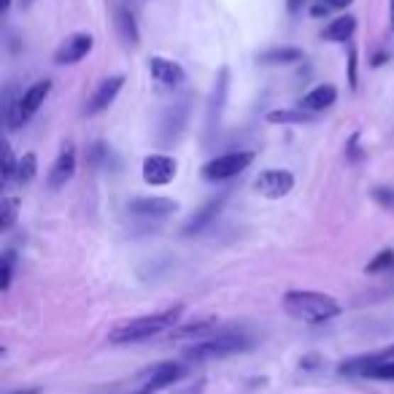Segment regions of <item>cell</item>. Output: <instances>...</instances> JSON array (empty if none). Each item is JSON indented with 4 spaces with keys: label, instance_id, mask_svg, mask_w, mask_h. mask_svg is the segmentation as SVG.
I'll use <instances>...</instances> for the list:
<instances>
[{
    "label": "cell",
    "instance_id": "obj_29",
    "mask_svg": "<svg viewBox=\"0 0 394 394\" xmlns=\"http://www.w3.org/2000/svg\"><path fill=\"white\" fill-rule=\"evenodd\" d=\"M16 168H19V160L14 157V151L9 143H3V181H11L16 178Z\"/></svg>",
    "mask_w": 394,
    "mask_h": 394
},
{
    "label": "cell",
    "instance_id": "obj_5",
    "mask_svg": "<svg viewBox=\"0 0 394 394\" xmlns=\"http://www.w3.org/2000/svg\"><path fill=\"white\" fill-rule=\"evenodd\" d=\"M254 160H257V151H227V154L214 157L211 163H205L200 173L205 181H227V178L241 176Z\"/></svg>",
    "mask_w": 394,
    "mask_h": 394
},
{
    "label": "cell",
    "instance_id": "obj_36",
    "mask_svg": "<svg viewBox=\"0 0 394 394\" xmlns=\"http://www.w3.org/2000/svg\"><path fill=\"white\" fill-rule=\"evenodd\" d=\"M302 3H305V0H286V11H289V14H297L300 9H302Z\"/></svg>",
    "mask_w": 394,
    "mask_h": 394
},
{
    "label": "cell",
    "instance_id": "obj_12",
    "mask_svg": "<svg viewBox=\"0 0 394 394\" xmlns=\"http://www.w3.org/2000/svg\"><path fill=\"white\" fill-rule=\"evenodd\" d=\"M92 46H95V38L89 33H73L57 46L55 65H76L79 60H84L92 52Z\"/></svg>",
    "mask_w": 394,
    "mask_h": 394
},
{
    "label": "cell",
    "instance_id": "obj_38",
    "mask_svg": "<svg viewBox=\"0 0 394 394\" xmlns=\"http://www.w3.org/2000/svg\"><path fill=\"white\" fill-rule=\"evenodd\" d=\"M389 22H392V33H394V0H389Z\"/></svg>",
    "mask_w": 394,
    "mask_h": 394
},
{
    "label": "cell",
    "instance_id": "obj_26",
    "mask_svg": "<svg viewBox=\"0 0 394 394\" xmlns=\"http://www.w3.org/2000/svg\"><path fill=\"white\" fill-rule=\"evenodd\" d=\"M354 0H316L311 9H308V14L316 16V19H322V16L332 14V11H340V9H349Z\"/></svg>",
    "mask_w": 394,
    "mask_h": 394
},
{
    "label": "cell",
    "instance_id": "obj_7",
    "mask_svg": "<svg viewBox=\"0 0 394 394\" xmlns=\"http://www.w3.org/2000/svg\"><path fill=\"white\" fill-rule=\"evenodd\" d=\"M295 187V176L284 168H268L254 181V192L265 200H281Z\"/></svg>",
    "mask_w": 394,
    "mask_h": 394
},
{
    "label": "cell",
    "instance_id": "obj_28",
    "mask_svg": "<svg viewBox=\"0 0 394 394\" xmlns=\"http://www.w3.org/2000/svg\"><path fill=\"white\" fill-rule=\"evenodd\" d=\"M11 278H14V251H6L3 262H0V289L3 292L11 286Z\"/></svg>",
    "mask_w": 394,
    "mask_h": 394
},
{
    "label": "cell",
    "instance_id": "obj_33",
    "mask_svg": "<svg viewBox=\"0 0 394 394\" xmlns=\"http://www.w3.org/2000/svg\"><path fill=\"white\" fill-rule=\"evenodd\" d=\"M373 197H376L383 208L394 211V190H383V187H378V190H373Z\"/></svg>",
    "mask_w": 394,
    "mask_h": 394
},
{
    "label": "cell",
    "instance_id": "obj_2",
    "mask_svg": "<svg viewBox=\"0 0 394 394\" xmlns=\"http://www.w3.org/2000/svg\"><path fill=\"white\" fill-rule=\"evenodd\" d=\"M184 308L176 305V308H168V311L160 313H149V316H138V319H130L124 324L114 327L109 332V340L116 343V346H124V343H141V340H149L160 332H168V329H176L178 319H181Z\"/></svg>",
    "mask_w": 394,
    "mask_h": 394
},
{
    "label": "cell",
    "instance_id": "obj_11",
    "mask_svg": "<svg viewBox=\"0 0 394 394\" xmlns=\"http://www.w3.org/2000/svg\"><path fill=\"white\" fill-rule=\"evenodd\" d=\"M178 173V163L170 154H149L143 160V170L141 176L149 187H168Z\"/></svg>",
    "mask_w": 394,
    "mask_h": 394
},
{
    "label": "cell",
    "instance_id": "obj_23",
    "mask_svg": "<svg viewBox=\"0 0 394 394\" xmlns=\"http://www.w3.org/2000/svg\"><path fill=\"white\" fill-rule=\"evenodd\" d=\"M116 30H119V35H122L124 43H130V46H138L141 41V33H138V22L133 11H127V9H116Z\"/></svg>",
    "mask_w": 394,
    "mask_h": 394
},
{
    "label": "cell",
    "instance_id": "obj_19",
    "mask_svg": "<svg viewBox=\"0 0 394 394\" xmlns=\"http://www.w3.org/2000/svg\"><path fill=\"white\" fill-rule=\"evenodd\" d=\"M354 33H356V16L340 14L335 19H329V25L322 30V38L329 43H346L351 41Z\"/></svg>",
    "mask_w": 394,
    "mask_h": 394
},
{
    "label": "cell",
    "instance_id": "obj_8",
    "mask_svg": "<svg viewBox=\"0 0 394 394\" xmlns=\"http://www.w3.org/2000/svg\"><path fill=\"white\" fill-rule=\"evenodd\" d=\"M190 122V97L178 100L173 109H168V114L160 122V146H173L178 138L184 136Z\"/></svg>",
    "mask_w": 394,
    "mask_h": 394
},
{
    "label": "cell",
    "instance_id": "obj_10",
    "mask_svg": "<svg viewBox=\"0 0 394 394\" xmlns=\"http://www.w3.org/2000/svg\"><path fill=\"white\" fill-rule=\"evenodd\" d=\"M178 200H170V197H136L127 203V214L136 219H151V221H160V219H168L170 214H176Z\"/></svg>",
    "mask_w": 394,
    "mask_h": 394
},
{
    "label": "cell",
    "instance_id": "obj_24",
    "mask_svg": "<svg viewBox=\"0 0 394 394\" xmlns=\"http://www.w3.org/2000/svg\"><path fill=\"white\" fill-rule=\"evenodd\" d=\"M16 214H19V200L16 197H3L0 200V230H11L16 221Z\"/></svg>",
    "mask_w": 394,
    "mask_h": 394
},
{
    "label": "cell",
    "instance_id": "obj_37",
    "mask_svg": "<svg viewBox=\"0 0 394 394\" xmlns=\"http://www.w3.org/2000/svg\"><path fill=\"white\" fill-rule=\"evenodd\" d=\"M41 389H35V386H30V389H22V392H9V394H38Z\"/></svg>",
    "mask_w": 394,
    "mask_h": 394
},
{
    "label": "cell",
    "instance_id": "obj_39",
    "mask_svg": "<svg viewBox=\"0 0 394 394\" xmlns=\"http://www.w3.org/2000/svg\"><path fill=\"white\" fill-rule=\"evenodd\" d=\"M9 6H11V0H0V11H3V14L9 11Z\"/></svg>",
    "mask_w": 394,
    "mask_h": 394
},
{
    "label": "cell",
    "instance_id": "obj_16",
    "mask_svg": "<svg viewBox=\"0 0 394 394\" xmlns=\"http://www.w3.org/2000/svg\"><path fill=\"white\" fill-rule=\"evenodd\" d=\"M149 70L151 79L157 84H163V87H181L184 79H187L184 68L178 62H173V60H168V57H151Z\"/></svg>",
    "mask_w": 394,
    "mask_h": 394
},
{
    "label": "cell",
    "instance_id": "obj_13",
    "mask_svg": "<svg viewBox=\"0 0 394 394\" xmlns=\"http://www.w3.org/2000/svg\"><path fill=\"white\" fill-rule=\"evenodd\" d=\"M122 87H124V76H122V73L103 79V82L97 84L95 92H92V97H89V103H87L84 114H87V116H95V114H100V111H106L111 103L116 100V95L122 92Z\"/></svg>",
    "mask_w": 394,
    "mask_h": 394
},
{
    "label": "cell",
    "instance_id": "obj_9",
    "mask_svg": "<svg viewBox=\"0 0 394 394\" xmlns=\"http://www.w3.org/2000/svg\"><path fill=\"white\" fill-rule=\"evenodd\" d=\"M184 376V365L181 362H160V365H154L143 376V383H141V389H136V392L130 394H157L163 392V389H168V386H173L178 378Z\"/></svg>",
    "mask_w": 394,
    "mask_h": 394
},
{
    "label": "cell",
    "instance_id": "obj_4",
    "mask_svg": "<svg viewBox=\"0 0 394 394\" xmlns=\"http://www.w3.org/2000/svg\"><path fill=\"white\" fill-rule=\"evenodd\" d=\"M49 92H52V82H49V79H41V82L30 84L28 89L16 97L14 103L6 97V109H3V116H6L9 130H19L22 124H28L30 119L35 116V111L43 106V100L49 97Z\"/></svg>",
    "mask_w": 394,
    "mask_h": 394
},
{
    "label": "cell",
    "instance_id": "obj_40",
    "mask_svg": "<svg viewBox=\"0 0 394 394\" xmlns=\"http://www.w3.org/2000/svg\"><path fill=\"white\" fill-rule=\"evenodd\" d=\"M30 3H33V0H22V6H30Z\"/></svg>",
    "mask_w": 394,
    "mask_h": 394
},
{
    "label": "cell",
    "instance_id": "obj_25",
    "mask_svg": "<svg viewBox=\"0 0 394 394\" xmlns=\"http://www.w3.org/2000/svg\"><path fill=\"white\" fill-rule=\"evenodd\" d=\"M35 173H38V157H35L33 151H28V154L19 160V168H16V181H19V184H30V181L35 178Z\"/></svg>",
    "mask_w": 394,
    "mask_h": 394
},
{
    "label": "cell",
    "instance_id": "obj_32",
    "mask_svg": "<svg viewBox=\"0 0 394 394\" xmlns=\"http://www.w3.org/2000/svg\"><path fill=\"white\" fill-rule=\"evenodd\" d=\"M346 157L356 163V160H362V149H359V133H354L349 141H346Z\"/></svg>",
    "mask_w": 394,
    "mask_h": 394
},
{
    "label": "cell",
    "instance_id": "obj_15",
    "mask_svg": "<svg viewBox=\"0 0 394 394\" xmlns=\"http://www.w3.org/2000/svg\"><path fill=\"white\" fill-rule=\"evenodd\" d=\"M392 359H394V346H386V349H381V351L365 354V356H354L349 362H343V365H340V373H343V376H365L367 370L383 365V362H392Z\"/></svg>",
    "mask_w": 394,
    "mask_h": 394
},
{
    "label": "cell",
    "instance_id": "obj_1",
    "mask_svg": "<svg viewBox=\"0 0 394 394\" xmlns=\"http://www.w3.org/2000/svg\"><path fill=\"white\" fill-rule=\"evenodd\" d=\"M284 311L305 324H324L329 319L340 316V302L332 295L313 292V289H292L284 295Z\"/></svg>",
    "mask_w": 394,
    "mask_h": 394
},
{
    "label": "cell",
    "instance_id": "obj_18",
    "mask_svg": "<svg viewBox=\"0 0 394 394\" xmlns=\"http://www.w3.org/2000/svg\"><path fill=\"white\" fill-rule=\"evenodd\" d=\"M335 100H338V87L335 84H319V87H313L308 95H302L297 109L311 111V114H322V111L332 109Z\"/></svg>",
    "mask_w": 394,
    "mask_h": 394
},
{
    "label": "cell",
    "instance_id": "obj_34",
    "mask_svg": "<svg viewBox=\"0 0 394 394\" xmlns=\"http://www.w3.org/2000/svg\"><path fill=\"white\" fill-rule=\"evenodd\" d=\"M349 84H351V89H356V49H354V43H349Z\"/></svg>",
    "mask_w": 394,
    "mask_h": 394
},
{
    "label": "cell",
    "instance_id": "obj_6",
    "mask_svg": "<svg viewBox=\"0 0 394 394\" xmlns=\"http://www.w3.org/2000/svg\"><path fill=\"white\" fill-rule=\"evenodd\" d=\"M227 95H230V68L224 65V68H219L214 89H211V97H208V109H205V141H211V136L219 130Z\"/></svg>",
    "mask_w": 394,
    "mask_h": 394
},
{
    "label": "cell",
    "instance_id": "obj_21",
    "mask_svg": "<svg viewBox=\"0 0 394 394\" xmlns=\"http://www.w3.org/2000/svg\"><path fill=\"white\" fill-rule=\"evenodd\" d=\"M300 60H302V49H295V46H273L268 52L257 55V62L262 65H292Z\"/></svg>",
    "mask_w": 394,
    "mask_h": 394
},
{
    "label": "cell",
    "instance_id": "obj_20",
    "mask_svg": "<svg viewBox=\"0 0 394 394\" xmlns=\"http://www.w3.org/2000/svg\"><path fill=\"white\" fill-rule=\"evenodd\" d=\"M211 335H217V322L214 319H203V322H192V324H184V327H176L173 332H170V338L173 340H205L211 338Z\"/></svg>",
    "mask_w": 394,
    "mask_h": 394
},
{
    "label": "cell",
    "instance_id": "obj_35",
    "mask_svg": "<svg viewBox=\"0 0 394 394\" xmlns=\"http://www.w3.org/2000/svg\"><path fill=\"white\" fill-rule=\"evenodd\" d=\"M319 365H322V356H319V354H308V356L300 359V367H302V370H316Z\"/></svg>",
    "mask_w": 394,
    "mask_h": 394
},
{
    "label": "cell",
    "instance_id": "obj_22",
    "mask_svg": "<svg viewBox=\"0 0 394 394\" xmlns=\"http://www.w3.org/2000/svg\"><path fill=\"white\" fill-rule=\"evenodd\" d=\"M265 119H268V124H308L316 119V114L302 109H275L268 111Z\"/></svg>",
    "mask_w": 394,
    "mask_h": 394
},
{
    "label": "cell",
    "instance_id": "obj_17",
    "mask_svg": "<svg viewBox=\"0 0 394 394\" xmlns=\"http://www.w3.org/2000/svg\"><path fill=\"white\" fill-rule=\"evenodd\" d=\"M73 173H76V149L70 143H65L62 151H60V157H57V163L49 170V187L52 190H62L73 178Z\"/></svg>",
    "mask_w": 394,
    "mask_h": 394
},
{
    "label": "cell",
    "instance_id": "obj_3",
    "mask_svg": "<svg viewBox=\"0 0 394 394\" xmlns=\"http://www.w3.org/2000/svg\"><path fill=\"white\" fill-rule=\"evenodd\" d=\"M254 346V340L246 332H217L211 338L197 340L195 346H190L184 356L190 362H205V359H219V356H230V354L248 351Z\"/></svg>",
    "mask_w": 394,
    "mask_h": 394
},
{
    "label": "cell",
    "instance_id": "obj_30",
    "mask_svg": "<svg viewBox=\"0 0 394 394\" xmlns=\"http://www.w3.org/2000/svg\"><path fill=\"white\" fill-rule=\"evenodd\" d=\"M365 378H378V381H394V359L392 362H383V365L367 370Z\"/></svg>",
    "mask_w": 394,
    "mask_h": 394
},
{
    "label": "cell",
    "instance_id": "obj_31",
    "mask_svg": "<svg viewBox=\"0 0 394 394\" xmlns=\"http://www.w3.org/2000/svg\"><path fill=\"white\" fill-rule=\"evenodd\" d=\"M109 160V146L103 143V141H97V143H92V149H89V165H103Z\"/></svg>",
    "mask_w": 394,
    "mask_h": 394
},
{
    "label": "cell",
    "instance_id": "obj_14",
    "mask_svg": "<svg viewBox=\"0 0 394 394\" xmlns=\"http://www.w3.org/2000/svg\"><path fill=\"white\" fill-rule=\"evenodd\" d=\"M227 197H230V190L219 192L217 197H211V200H208V203H205L203 208H200V211H197V214L181 227V232H184V235H197V232H203L205 227L221 214V208H224V203H227Z\"/></svg>",
    "mask_w": 394,
    "mask_h": 394
},
{
    "label": "cell",
    "instance_id": "obj_27",
    "mask_svg": "<svg viewBox=\"0 0 394 394\" xmlns=\"http://www.w3.org/2000/svg\"><path fill=\"white\" fill-rule=\"evenodd\" d=\"M392 265H394V251H392V248H383V251H378L376 257H373V259H370V262H367V268H365V270L370 273V275H376V273L389 270Z\"/></svg>",
    "mask_w": 394,
    "mask_h": 394
}]
</instances>
